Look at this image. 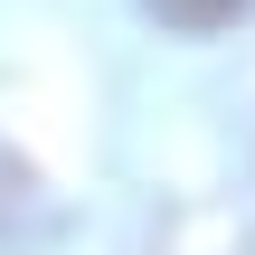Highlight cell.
<instances>
[{"mask_svg": "<svg viewBox=\"0 0 255 255\" xmlns=\"http://www.w3.org/2000/svg\"><path fill=\"white\" fill-rule=\"evenodd\" d=\"M38 237H47V180L28 170V151L0 142V255L38 246Z\"/></svg>", "mask_w": 255, "mask_h": 255, "instance_id": "6da1fadb", "label": "cell"}, {"mask_svg": "<svg viewBox=\"0 0 255 255\" xmlns=\"http://www.w3.org/2000/svg\"><path fill=\"white\" fill-rule=\"evenodd\" d=\"M161 28H180V38H218V28H237L255 0H142Z\"/></svg>", "mask_w": 255, "mask_h": 255, "instance_id": "7a4b0ae2", "label": "cell"}]
</instances>
